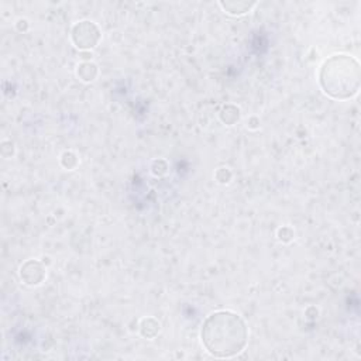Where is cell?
Returning <instances> with one entry per match:
<instances>
[{"label":"cell","instance_id":"3","mask_svg":"<svg viewBox=\"0 0 361 361\" xmlns=\"http://www.w3.org/2000/svg\"><path fill=\"white\" fill-rule=\"evenodd\" d=\"M99 37V28L92 21H82L72 30V39L79 48H93Z\"/></svg>","mask_w":361,"mask_h":361},{"label":"cell","instance_id":"2","mask_svg":"<svg viewBox=\"0 0 361 361\" xmlns=\"http://www.w3.org/2000/svg\"><path fill=\"white\" fill-rule=\"evenodd\" d=\"M319 82L333 99H350L360 89V63L355 58L337 54L326 59L319 72Z\"/></svg>","mask_w":361,"mask_h":361},{"label":"cell","instance_id":"1","mask_svg":"<svg viewBox=\"0 0 361 361\" xmlns=\"http://www.w3.org/2000/svg\"><path fill=\"white\" fill-rule=\"evenodd\" d=\"M202 343L214 357L228 358L241 353L248 340L245 322L231 310H219L202 324Z\"/></svg>","mask_w":361,"mask_h":361}]
</instances>
